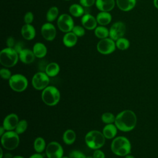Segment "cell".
I'll return each instance as SVG.
<instances>
[{"label":"cell","mask_w":158,"mask_h":158,"mask_svg":"<svg viewBox=\"0 0 158 158\" xmlns=\"http://www.w3.org/2000/svg\"><path fill=\"white\" fill-rule=\"evenodd\" d=\"M49 77L44 72H39L36 73L32 77L31 84L36 90H43L49 86Z\"/></svg>","instance_id":"8"},{"label":"cell","mask_w":158,"mask_h":158,"mask_svg":"<svg viewBox=\"0 0 158 158\" xmlns=\"http://www.w3.org/2000/svg\"><path fill=\"white\" fill-rule=\"evenodd\" d=\"M115 44L117 48H118L120 50L123 51V50L127 49L129 48L130 42L127 38L122 37L116 41Z\"/></svg>","instance_id":"30"},{"label":"cell","mask_w":158,"mask_h":158,"mask_svg":"<svg viewBox=\"0 0 158 158\" xmlns=\"http://www.w3.org/2000/svg\"><path fill=\"white\" fill-rule=\"evenodd\" d=\"M126 31L125 25L122 22H117L114 23L109 30L110 38L113 40H117L122 38Z\"/></svg>","instance_id":"12"},{"label":"cell","mask_w":158,"mask_h":158,"mask_svg":"<svg viewBox=\"0 0 158 158\" xmlns=\"http://www.w3.org/2000/svg\"><path fill=\"white\" fill-rule=\"evenodd\" d=\"M33 20V14L31 12H28L24 16V22L26 24H30Z\"/></svg>","instance_id":"36"},{"label":"cell","mask_w":158,"mask_h":158,"mask_svg":"<svg viewBox=\"0 0 158 158\" xmlns=\"http://www.w3.org/2000/svg\"><path fill=\"white\" fill-rule=\"evenodd\" d=\"M45 151L48 158H62L64 156L63 148L57 141L50 142L46 146Z\"/></svg>","instance_id":"9"},{"label":"cell","mask_w":158,"mask_h":158,"mask_svg":"<svg viewBox=\"0 0 158 158\" xmlns=\"http://www.w3.org/2000/svg\"><path fill=\"white\" fill-rule=\"evenodd\" d=\"M28 158H44V157L41 154V153H35L30 156Z\"/></svg>","instance_id":"41"},{"label":"cell","mask_w":158,"mask_h":158,"mask_svg":"<svg viewBox=\"0 0 158 158\" xmlns=\"http://www.w3.org/2000/svg\"><path fill=\"white\" fill-rule=\"evenodd\" d=\"M41 99L47 106H54L60 101V91L54 86H48L42 91Z\"/></svg>","instance_id":"4"},{"label":"cell","mask_w":158,"mask_h":158,"mask_svg":"<svg viewBox=\"0 0 158 158\" xmlns=\"http://www.w3.org/2000/svg\"><path fill=\"white\" fill-rule=\"evenodd\" d=\"M0 75L1 78L4 80H9L12 75L11 72L9 69L6 68H2L1 69Z\"/></svg>","instance_id":"33"},{"label":"cell","mask_w":158,"mask_h":158,"mask_svg":"<svg viewBox=\"0 0 158 158\" xmlns=\"http://www.w3.org/2000/svg\"><path fill=\"white\" fill-rule=\"evenodd\" d=\"M118 7L123 11L131 10L136 4V0H116Z\"/></svg>","instance_id":"20"},{"label":"cell","mask_w":158,"mask_h":158,"mask_svg":"<svg viewBox=\"0 0 158 158\" xmlns=\"http://www.w3.org/2000/svg\"><path fill=\"white\" fill-rule=\"evenodd\" d=\"M19 56L13 48H6L0 52V63L5 67H12L18 62Z\"/></svg>","instance_id":"5"},{"label":"cell","mask_w":158,"mask_h":158,"mask_svg":"<svg viewBox=\"0 0 158 158\" xmlns=\"http://www.w3.org/2000/svg\"><path fill=\"white\" fill-rule=\"evenodd\" d=\"M92 157L93 158H105V154L99 149H96L94 150Z\"/></svg>","instance_id":"38"},{"label":"cell","mask_w":158,"mask_h":158,"mask_svg":"<svg viewBox=\"0 0 158 158\" xmlns=\"http://www.w3.org/2000/svg\"><path fill=\"white\" fill-rule=\"evenodd\" d=\"M86 158H93V157H86Z\"/></svg>","instance_id":"48"},{"label":"cell","mask_w":158,"mask_h":158,"mask_svg":"<svg viewBox=\"0 0 158 158\" xmlns=\"http://www.w3.org/2000/svg\"><path fill=\"white\" fill-rule=\"evenodd\" d=\"M117 127L114 123L106 124L103 129L102 133L106 139H113L117 133Z\"/></svg>","instance_id":"18"},{"label":"cell","mask_w":158,"mask_h":158,"mask_svg":"<svg viewBox=\"0 0 158 158\" xmlns=\"http://www.w3.org/2000/svg\"><path fill=\"white\" fill-rule=\"evenodd\" d=\"M97 20L93 15L87 14L84 15L81 18V23L83 26L88 30H93L97 25Z\"/></svg>","instance_id":"16"},{"label":"cell","mask_w":158,"mask_h":158,"mask_svg":"<svg viewBox=\"0 0 158 158\" xmlns=\"http://www.w3.org/2000/svg\"><path fill=\"white\" fill-rule=\"evenodd\" d=\"M46 148V141L42 137L36 138L33 143V148L35 151L38 153L43 152Z\"/></svg>","instance_id":"26"},{"label":"cell","mask_w":158,"mask_h":158,"mask_svg":"<svg viewBox=\"0 0 158 158\" xmlns=\"http://www.w3.org/2000/svg\"><path fill=\"white\" fill-rule=\"evenodd\" d=\"M85 143L91 149H99L102 148L106 141L102 132L98 130H91L88 132L85 137Z\"/></svg>","instance_id":"3"},{"label":"cell","mask_w":158,"mask_h":158,"mask_svg":"<svg viewBox=\"0 0 158 158\" xmlns=\"http://www.w3.org/2000/svg\"><path fill=\"white\" fill-rule=\"evenodd\" d=\"M72 32L75 34L77 36L81 37L85 35V30L84 28L79 25L74 26V27L72 29Z\"/></svg>","instance_id":"34"},{"label":"cell","mask_w":158,"mask_h":158,"mask_svg":"<svg viewBox=\"0 0 158 158\" xmlns=\"http://www.w3.org/2000/svg\"><path fill=\"white\" fill-rule=\"evenodd\" d=\"M19 122V120L18 115L12 113L6 116L2 122V126L6 131L14 130L15 129Z\"/></svg>","instance_id":"13"},{"label":"cell","mask_w":158,"mask_h":158,"mask_svg":"<svg viewBox=\"0 0 158 158\" xmlns=\"http://www.w3.org/2000/svg\"><path fill=\"white\" fill-rule=\"evenodd\" d=\"M125 158H135V157L133 156L130 155V154H129L127 155L126 156H125Z\"/></svg>","instance_id":"44"},{"label":"cell","mask_w":158,"mask_h":158,"mask_svg":"<svg viewBox=\"0 0 158 158\" xmlns=\"http://www.w3.org/2000/svg\"><path fill=\"white\" fill-rule=\"evenodd\" d=\"M95 2V0H80V3L82 6L89 7L92 6Z\"/></svg>","instance_id":"37"},{"label":"cell","mask_w":158,"mask_h":158,"mask_svg":"<svg viewBox=\"0 0 158 158\" xmlns=\"http://www.w3.org/2000/svg\"><path fill=\"white\" fill-rule=\"evenodd\" d=\"M28 127V123L25 120H20L17 123V125L15 129V131L19 134L23 133L27 129Z\"/></svg>","instance_id":"32"},{"label":"cell","mask_w":158,"mask_h":158,"mask_svg":"<svg viewBox=\"0 0 158 158\" xmlns=\"http://www.w3.org/2000/svg\"><path fill=\"white\" fill-rule=\"evenodd\" d=\"M62 158H70L69 157H67V156H63Z\"/></svg>","instance_id":"47"},{"label":"cell","mask_w":158,"mask_h":158,"mask_svg":"<svg viewBox=\"0 0 158 158\" xmlns=\"http://www.w3.org/2000/svg\"><path fill=\"white\" fill-rule=\"evenodd\" d=\"M153 3H154V6H155V7L158 9V0H154Z\"/></svg>","instance_id":"43"},{"label":"cell","mask_w":158,"mask_h":158,"mask_svg":"<svg viewBox=\"0 0 158 158\" xmlns=\"http://www.w3.org/2000/svg\"><path fill=\"white\" fill-rule=\"evenodd\" d=\"M14 40L12 37H9L7 40L6 41V44L8 48H13V46H14Z\"/></svg>","instance_id":"39"},{"label":"cell","mask_w":158,"mask_h":158,"mask_svg":"<svg viewBox=\"0 0 158 158\" xmlns=\"http://www.w3.org/2000/svg\"><path fill=\"white\" fill-rule=\"evenodd\" d=\"M112 20L111 15L108 12H99L96 17L97 22L102 25L104 26L109 24Z\"/></svg>","instance_id":"25"},{"label":"cell","mask_w":158,"mask_h":158,"mask_svg":"<svg viewBox=\"0 0 158 158\" xmlns=\"http://www.w3.org/2000/svg\"><path fill=\"white\" fill-rule=\"evenodd\" d=\"M116 44L111 38H104L101 40L97 44V50L102 54H109L115 49Z\"/></svg>","instance_id":"10"},{"label":"cell","mask_w":158,"mask_h":158,"mask_svg":"<svg viewBox=\"0 0 158 158\" xmlns=\"http://www.w3.org/2000/svg\"><path fill=\"white\" fill-rule=\"evenodd\" d=\"M65 1H69V0H65Z\"/></svg>","instance_id":"49"},{"label":"cell","mask_w":158,"mask_h":158,"mask_svg":"<svg viewBox=\"0 0 158 158\" xmlns=\"http://www.w3.org/2000/svg\"><path fill=\"white\" fill-rule=\"evenodd\" d=\"M59 14V10L56 7H51L46 14V19L48 22L54 21L57 17Z\"/></svg>","instance_id":"31"},{"label":"cell","mask_w":158,"mask_h":158,"mask_svg":"<svg viewBox=\"0 0 158 158\" xmlns=\"http://www.w3.org/2000/svg\"><path fill=\"white\" fill-rule=\"evenodd\" d=\"M94 33L98 38L101 39L106 38L109 35V31L108 29L102 25L95 28Z\"/></svg>","instance_id":"28"},{"label":"cell","mask_w":158,"mask_h":158,"mask_svg":"<svg viewBox=\"0 0 158 158\" xmlns=\"http://www.w3.org/2000/svg\"><path fill=\"white\" fill-rule=\"evenodd\" d=\"M41 34L47 41H52L56 35L55 27L51 23H46L41 27Z\"/></svg>","instance_id":"14"},{"label":"cell","mask_w":158,"mask_h":158,"mask_svg":"<svg viewBox=\"0 0 158 158\" xmlns=\"http://www.w3.org/2000/svg\"><path fill=\"white\" fill-rule=\"evenodd\" d=\"M14 49L18 52V54H19V52L23 49H22V46L20 43H17V44H15V47L14 48Z\"/></svg>","instance_id":"40"},{"label":"cell","mask_w":158,"mask_h":158,"mask_svg":"<svg viewBox=\"0 0 158 158\" xmlns=\"http://www.w3.org/2000/svg\"><path fill=\"white\" fill-rule=\"evenodd\" d=\"M69 157L70 158H86V156L82 152L78 150L72 151L70 152Z\"/></svg>","instance_id":"35"},{"label":"cell","mask_w":158,"mask_h":158,"mask_svg":"<svg viewBox=\"0 0 158 158\" xmlns=\"http://www.w3.org/2000/svg\"><path fill=\"white\" fill-rule=\"evenodd\" d=\"M0 152H1V155H0V158H2L3 157V151L2 148H0Z\"/></svg>","instance_id":"45"},{"label":"cell","mask_w":158,"mask_h":158,"mask_svg":"<svg viewBox=\"0 0 158 158\" xmlns=\"http://www.w3.org/2000/svg\"><path fill=\"white\" fill-rule=\"evenodd\" d=\"M21 33L23 38L27 40H33L36 35L35 28L30 24L24 25L21 30Z\"/></svg>","instance_id":"19"},{"label":"cell","mask_w":158,"mask_h":158,"mask_svg":"<svg viewBox=\"0 0 158 158\" xmlns=\"http://www.w3.org/2000/svg\"><path fill=\"white\" fill-rule=\"evenodd\" d=\"M115 120V116L111 112H104L101 115V120L106 124L114 123Z\"/></svg>","instance_id":"29"},{"label":"cell","mask_w":158,"mask_h":158,"mask_svg":"<svg viewBox=\"0 0 158 158\" xmlns=\"http://www.w3.org/2000/svg\"><path fill=\"white\" fill-rule=\"evenodd\" d=\"M57 26L60 30L68 33L72 31L74 27V23L72 18L67 14H63L57 19Z\"/></svg>","instance_id":"11"},{"label":"cell","mask_w":158,"mask_h":158,"mask_svg":"<svg viewBox=\"0 0 158 158\" xmlns=\"http://www.w3.org/2000/svg\"><path fill=\"white\" fill-rule=\"evenodd\" d=\"M69 12L73 16L78 17L83 14L84 9L81 6L78 4H73L70 6Z\"/></svg>","instance_id":"27"},{"label":"cell","mask_w":158,"mask_h":158,"mask_svg":"<svg viewBox=\"0 0 158 158\" xmlns=\"http://www.w3.org/2000/svg\"><path fill=\"white\" fill-rule=\"evenodd\" d=\"M6 130H5V128L3 127V126L2 125V126H1V127H0V136H2L3 135H4V133L6 132Z\"/></svg>","instance_id":"42"},{"label":"cell","mask_w":158,"mask_h":158,"mask_svg":"<svg viewBox=\"0 0 158 158\" xmlns=\"http://www.w3.org/2000/svg\"><path fill=\"white\" fill-rule=\"evenodd\" d=\"M33 52L35 57L38 58L44 57L47 53V48L42 43H36L33 47Z\"/></svg>","instance_id":"21"},{"label":"cell","mask_w":158,"mask_h":158,"mask_svg":"<svg viewBox=\"0 0 158 158\" xmlns=\"http://www.w3.org/2000/svg\"><path fill=\"white\" fill-rule=\"evenodd\" d=\"M12 158H25V157H23L22 156H13Z\"/></svg>","instance_id":"46"},{"label":"cell","mask_w":158,"mask_h":158,"mask_svg":"<svg viewBox=\"0 0 158 158\" xmlns=\"http://www.w3.org/2000/svg\"><path fill=\"white\" fill-rule=\"evenodd\" d=\"M112 152L118 156H126L131 152V146L128 138L125 136L114 138L110 144Z\"/></svg>","instance_id":"2"},{"label":"cell","mask_w":158,"mask_h":158,"mask_svg":"<svg viewBox=\"0 0 158 158\" xmlns=\"http://www.w3.org/2000/svg\"><path fill=\"white\" fill-rule=\"evenodd\" d=\"M96 6L97 8L102 12H109L115 6L114 0H96Z\"/></svg>","instance_id":"17"},{"label":"cell","mask_w":158,"mask_h":158,"mask_svg":"<svg viewBox=\"0 0 158 158\" xmlns=\"http://www.w3.org/2000/svg\"><path fill=\"white\" fill-rule=\"evenodd\" d=\"M77 42V36L72 31L66 33L63 37L64 44L69 48L74 46Z\"/></svg>","instance_id":"22"},{"label":"cell","mask_w":158,"mask_h":158,"mask_svg":"<svg viewBox=\"0 0 158 158\" xmlns=\"http://www.w3.org/2000/svg\"><path fill=\"white\" fill-rule=\"evenodd\" d=\"M1 142L2 146L4 149L11 151L18 147L20 143V138L19 134L15 131H6L1 136Z\"/></svg>","instance_id":"6"},{"label":"cell","mask_w":158,"mask_h":158,"mask_svg":"<svg viewBox=\"0 0 158 158\" xmlns=\"http://www.w3.org/2000/svg\"><path fill=\"white\" fill-rule=\"evenodd\" d=\"M28 82L26 77L19 73L12 75L9 80L10 88L17 93L25 91L28 86Z\"/></svg>","instance_id":"7"},{"label":"cell","mask_w":158,"mask_h":158,"mask_svg":"<svg viewBox=\"0 0 158 158\" xmlns=\"http://www.w3.org/2000/svg\"><path fill=\"white\" fill-rule=\"evenodd\" d=\"M19 59L22 62L26 64L32 63L35 58V56L33 52L28 49H23L19 54Z\"/></svg>","instance_id":"15"},{"label":"cell","mask_w":158,"mask_h":158,"mask_svg":"<svg viewBox=\"0 0 158 158\" xmlns=\"http://www.w3.org/2000/svg\"><path fill=\"white\" fill-rule=\"evenodd\" d=\"M60 72V67L56 62L48 64L45 68V73L49 77H54L58 75Z\"/></svg>","instance_id":"23"},{"label":"cell","mask_w":158,"mask_h":158,"mask_svg":"<svg viewBox=\"0 0 158 158\" xmlns=\"http://www.w3.org/2000/svg\"><path fill=\"white\" fill-rule=\"evenodd\" d=\"M76 139V133L72 129H68L64 131L62 135L64 143L67 145L72 144Z\"/></svg>","instance_id":"24"},{"label":"cell","mask_w":158,"mask_h":158,"mask_svg":"<svg viewBox=\"0 0 158 158\" xmlns=\"http://www.w3.org/2000/svg\"><path fill=\"white\" fill-rule=\"evenodd\" d=\"M136 122L137 118L135 112L131 110H124L115 116L114 124L118 130L128 132L135 128Z\"/></svg>","instance_id":"1"}]
</instances>
